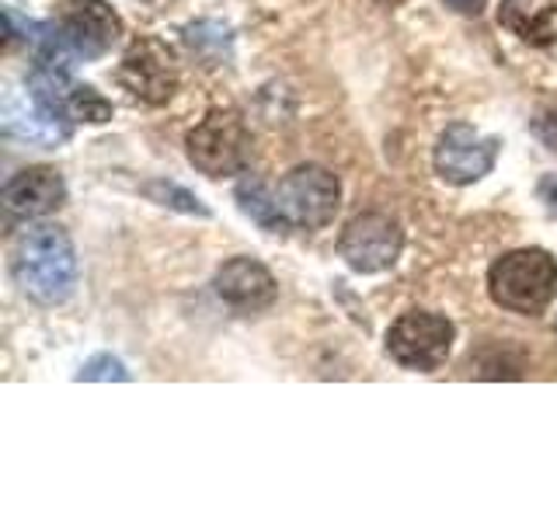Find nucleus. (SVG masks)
Masks as SVG:
<instances>
[{
	"mask_svg": "<svg viewBox=\"0 0 557 522\" xmlns=\"http://www.w3.org/2000/svg\"><path fill=\"white\" fill-rule=\"evenodd\" d=\"M11 272L17 286L32 296L35 303H63L77 286V254L70 237L60 226H28L17 237L14 254H11Z\"/></svg>",
	"mask_w": 557,
	"mask_h": 522,
	"instance_id": "nucleus-1",
	"label": "nucleus"
},
{
	"mask_svg": "<svg viewBox=\"0 0 557 522\" xmlns=\"http://www.w3.org/2000/svg\"><path fill=\"white\" fill-rule=\"evenodd\" d=\"M492 300L512 313H544L557 293V261L540 248L502 254L487 272Z\"/></svg>",
	"mask_w": 557,
	"mask_h": 522,
	"instance_id": "nucleus-2",
	"label": "nucleus"
},
{
	"mask_svg": "<svg viewBox=\"0 0 557 522\" xmlns=\"http://www.w3.org/2000/svg\"><path fill=\"white\" fill-rule=\"evenodd\" d=\"M188 161L206 178L240 174L251 161V133L234 109H213L188 133Z\"/></svg>",
	"mask_w": 557,
	"mask_h": 522,
	"instance_id": "nucleus-3",
	"label": "nucleus"
},
{
	"mask_svg": "<svg viewBox=\"0 0 557 522\" xmlns=\"http://www.w3.org/2000/svg\"><path fill=\"white\" fill-rule=\"evenodd\" d=\"M275 206L286 226L321 231L338 213V178L327 167L304 164L289 171L275 188Z\"/></svg>",
	"mask_w": 557,
	"mask_h": 522,
	"instance_id": "nucleus-4",
	"label": "nucleus"
},
{
	"mask_svg": "<svg viewBox=\"0 0 557 522\" xmlns=\"http://www.w3.org/2000/svg\"><path fill=\"white\" fill-rule=\"evenodd\" d=\"M453 348V324L440 313L411 310L387 331V352L405 370H440Z\"/></svg>",
	"mask_w": 557,
	"mask_h": 522,
	"instance_id": "nucleus-5",
	"label": "nucleus"
},
{
	"mask_svg": "<svg viewBox=\"0 0 557 522\" xmlns=\"http://www.w3.org/2000/svg\"><path fill=\"white\" fill-rule=\"evenodd\" d=\"M52 28H57L60 42L70 49V57L77 60L104 57L122 35L119 14L104 0H66Z\"/></svg>",
	"mask_w": 557,
	"mask_h": 522,
	"instance_id": "nucleus-6",
	"label": "nucleus"
},
{
	"mask_svg": "<svg viewBox=\"0 0 557 522\" xmlns=\"http://www.w3.org/2000/svg\"><path fill=\"white\" fill-rule=\"evenodd\" d=\"M115 77L133 98L147 104H164L174 95V87H178V66H174V57L164 42L144 35V39H136L126 49Z\"/></svg>",
	"mask_w": 557,
	"mask_h": 522,
	"instance_id": "nucleus-7",
	"label": "nucleus"
},
{
	"mask_svg": "<svg viewBox=\"0 0 557 522\" xmlns=\"http://www.w3.org/2000/svg\"><path fill=\"white\" fill-rule=\"evenodd\" d=\"M400 244H405V234H400L397 220L383 213H362L342 231L338 251L348 261V269L373 275V272H387L394 265L400 254Z\"/></svg>",
	"mask_w": 557,
	"mask_h": 522,
	"instance_id": "nucleus-8",
	"label": "nucleus"
},
{
	"mask_svg": "<svg viewBox=\"0 0 557 522\" xmlns=\"http://www.w3.org/2000/svg\"><path fill=\"white\" fill-rule=\"evenodd\" d=\"M498 147L495 136H481L467 122H453L435 144V171L449 185H474L495 167Z\"/></svg>",
	"mask_w": 557,
	"mask_h": 522,
	"instance_id": "nucleus-9",
	"label": "nucleus"
},
{
	"mask_svg": "<svg viewBox=\"0 0 557 522\" xmlns=\"http://www.w3.org/2000/svg\"><path fill=\"white\" fill-rule=\"evenodd\" d=\"M66 199V185L52 167H25L4 185V209L14 220H35L60 209Z\"/></svg>",
	"mask_w": 557,
	"mask_h": 522,
	"instance_id": "nucleus-10",
	"label": "nucleus"
},
{
	"mask_svg": "<svg viewBox=\"0 0 557 522\" xmlns=\"http://www.w3.org/2000/svg\"><path fill=\"white\" fill-rule=\"evenodd\" d=\"M216 293L223 303H231L240 313L265 310L275 300V278L255 258H231L216 272Z\"/></svg>",
	"mask_w": 557,
	"mask_h": 522,
	"instance_id": "nucleus-11",
	"label": "nucleus"
},
{
	"mask_svg": "<svg viewBox=\"0 0 557 522\" xmlns=\"http://www.w3.org/2000/svg\"><path fill=\"white\" fill-rule=\"evenodd\" d=\"M4 129L42 147H57L70 133L63 126V119L52 115L32 91L22 95V91H14V87H8V95H4Z\"/></svg>",
	"mask_w": 557,
	"mask_h": 522,
	"instance_id": "nucleus-12",
	"label": "nucleus"
},
{
	"mask_svg": "<svg viewBox=\"0 0 557 522\" xmlns=\"http://www.w3.org/2000/svg\"><path fill=\"white\" fill-rule=\"evenodd\" d=\"M498 22L530 46L557 42V0H502Z\"/></svg>",
	"mask_w": 557,
	"mask_h": 522,
	"instance_id": "nucleus-13",
	"label": "nucleus"
},
{
	"mask_svg": "<svg viewBox=\"0 0 557 522\" xmlns=\"http://www.w3.org/2000/svg\"><path fill=\"white\" fill-rule=\"evenodd\" d=\"M237 202L240 209L248 213L251 220H258L265 231H283V216H278V206H275V196H269L265 185H261L258 178H244L237 185Z\"/></svg>",
	"mask_w": 557,
	"mask_h": 522,
	"instance_id": "nucleus-14",
	"label": "nucleus"
},
{
	"mask_svg": "<svg viewBox=\"0 0 557 522\" xmlns=\"http://www.w3.org/2000/svg\"><path fill=\"white\" fill-rule=\"evenodd\" d=\"M66 115H74L81 122H109L112 119V104L104 101L91 84H74L66 101Z\"/></svg>",
	"mask_w": 557,
	"mask_h": 522,
	"instance_id": "nucleus-15",
	"label": "nucleus"
},
{
	"mask_svg": "<svg viewBox=\"0 0 557 522\" xmlns=\"http://www.w3.org/2000/svg\"><path fill=\"white\" fill-rule=\"evenodd\" d=\"M147 196L157 199L161 206H174V209H182V213H196V216H209V209L191 196V191L178 188V185H171V182H153L147 185Z\"/></svg>",
	"mask_w": 557,
	"mask_h": 522,
	"instance_id": "nucleus-16",
	"label": "nucleus"
},
{
	"mask_svg": "<svg viewBox=\"0 0 557 522\" xmlns=\"http://www.w3.org/2000/svg\"><path fill=\"white\" fill-rule=\"evenodd\" d=\"M77 380H129V373H126V365H122L119 359H112V356H95L77 373Z\"/></svg>",
	"mask_w": 557,
	"mask_h": 522,
	"instance_id": "nucleus-17",
	"label": "nucleus"
},
{
	"mask_svg": "<svg viewBox=\"0 0 557 522\" xmlns=\"http://www.w3.org/2000/svg\"><path fill=\"white\" fill-rule=\"evenodd\" d=\"M536 136L544 139L547 150L557 153V104H554V109H547V112H540V119H536Z\"/></svg>",
	"mask_w": 557,
	"mask_h": 522,
	"instance_id": "nucleus-18",
	"label": "nucleus"
},
{
	"mask_svg": "<svg viewBox=\"0 0 557 522\" xmlns=\"http://www.w3.org/2000/svg\"><path fill=\"white\" fill-rule=\"evenodd\" d=\"M487 0H446V8H453L457 14H467V17H478L484 11Z\"/></svg>",
	"mask_w": 557,
	"mask_h": 522,
	"instance_id": "nucleus-19",
	"label": "nucleus"
}]
</instances>
